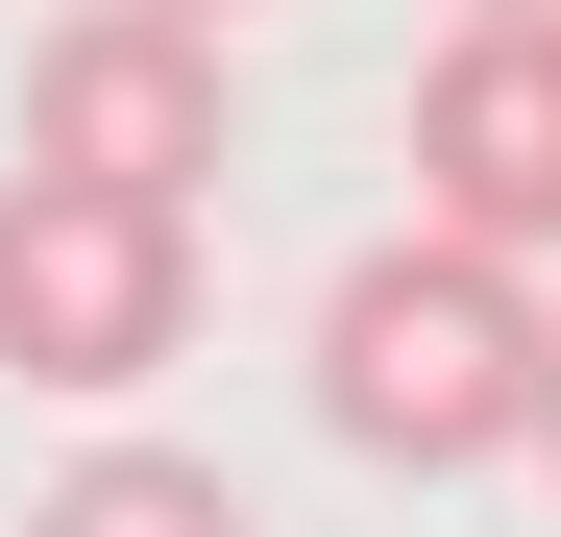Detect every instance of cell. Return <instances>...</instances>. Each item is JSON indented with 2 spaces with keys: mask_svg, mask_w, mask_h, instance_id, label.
<instances>
[{
  "mask_svg": "<svg viewBox=\"0 0 561 537\" xmlns=\"http://www.w3.org/2000/svg\"><path fill=\"white\" fill-rule=\"evenodd\" d=\"M415 244H489V268L561 244V49L537 25H439V73H415Z\"/></svg>",
  "mask_w": 561,
  "mask_h": 537,
  "instance_id": "277c9868",
  "label": "cell"
},
{
  "mask_svg": "<svg viewBox=\"0 0 561 537\" xmlns=\"http://www.w3.org/2000/svg\"><path fill=\"white\" fill-rule=\"evenodd\" d=\"M171 342H196V220L0 171V391H147Z\"/></svg>",
  "mask_w": 561,
  "mask_h": 537,
  "instance_id": "7a4b0ae2",
  "label": "cell"
},
{
  "mask_svg": "<svg viewBox=\"0 0 561 537\" xmlns=\"http://www.w3.org/2000/svg\"><path fill=\"white\" fill-rule=\"evenodd\" d=\"M537 439H561V367H537Z\"/></svg>",
  "mask_w": 561,
  "mask_h": 537,
  "instance_id": "ba28073f",
  "label": "cell"
},
{
  "mask_svg": "<svg viewBox=\"0 0 561 537\" xmlns=\"http://www.w3.org/2000/svg\"><path fill=\"white\" fill-rule=\"evenodd\" d=\"M147 25H244V0H147Z\"/></svg>",
  "mask_w": 561,
  "mask_h": 537,
  "instance_id": "8992f818",
  "label": "cell"
},
{
  "mask_svg": "<svg viewBox=\"0 0 561 537\" xmlns=\"http://www.w3.org/2000/svg\"><path fill=\"white\" fill-rule=\"evenodd\" d=\"M537 49H561V0H537Z\"/></svg>",
  "mask_w": 561,
  "mask_h": 537,
  "instance_id": "9c48e42d",
  "label": "cell"
},
{
  "mask_svg": "<svg viewBox=\"0 0 561 537\" xmlns=\"http://www.w3.org/2000/svg\"><path fill=\"white\" fill-rule=\"evenodd\" d=\"M463 25H537V0H463Z\"/></svg>",
  "mask_w": 561,
  "mask_h": 537,
  "instance_id": "52a82bcc",
  "label": "cell"
},
{
  "mask_svg": "<svg viewBox=\"0 0 561 537\" xmlns=\"http://www.w3.org/2000/svg\"><path fill=\"white\" fill-rule=\"evenodd\" d=\"M25 171H73V196H171V220H196V171H220V25L73 0V25L25 49Z\"/></svg>",
  "mask_w": 561,
  "mask_h": 537,
  "instance_id": "3957f363",
  "label": "cell"
},
{
  "mask_svg": "<svg viewBox=\"0 0 561 537\" xmlns=\"http://www.w3.org/2000/svg\"><path fill=\"white\" fill-rule=\"evenodd\" d=\"M25 537H244V489H220V465H171V439H99V465H49V489H25Z\"/></svg>",
  "mask_w": 561,
  "mask_h": 537,
  "instance_id": "5b68a950",
  "label": "cell"
},
{
  "mask_svg": "<svg viewBox=\"0 0 561 537\" xmlns=\"http://www.w3.org/2000/svg\"><path fill=\"white\" fill-rule=\"evenodd\" d=\"M537 367H561V318H537V268L489 244H366L342 294H318V415L366 439V465H513L537 439Z\"/></svg>",
  "mask_w": 561,
  "mask_h": 537,
  "instance_id": "6da1fadb",
  "label": "cell"
}]
</instances>
